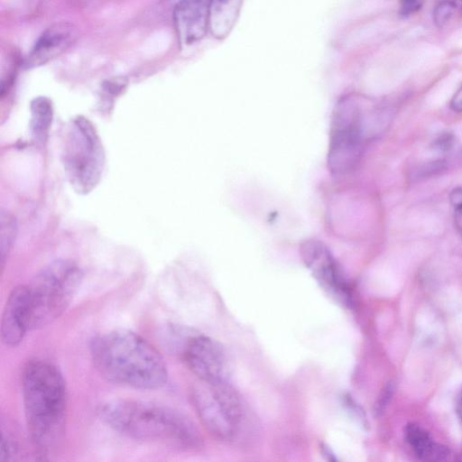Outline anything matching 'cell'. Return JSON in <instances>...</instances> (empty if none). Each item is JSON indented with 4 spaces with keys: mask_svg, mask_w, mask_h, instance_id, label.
<instances>
[{
    "mask_svg": "<svg viewBox=\"0 0 462 462\" xmlns=\"http://www.w3.org/2000/svg\"><path fill=\"white\" fill-rule=\"evenodd\" d=\"M90 355L98 373L115 383L154 390L167 382L163 357L134 331L121 328L98 335L91 342Z\"/></svg>",
    "mask_w": 462,
    "mask_h": 462,
    "instance_id": "obj_1",
    "label": "cell"
},
{
    "mask_svg": "<svg viewBox=\"0 0 462 462\" xmlns=\"http://www.w3.org/2000/svg\"><path fill=\"white\" fill-rule=\"evenodd\" d=\"M97 412L106 425L131 439L186 448L201 441L197 426L187 415L162 404L114 399L102 403Z\"/></svg>",
    "mask_w": 462,
    "mask_h": 462,
    "instance_id": "obj_2",
    "label": "cell"
},
{
    "mask_svg": "<svg viewBox=\"0 0 462 462\" xmlns=\"http://www.w3.org/2000/svg\"><path fill=\"white\" fill-rule=\"evenodd\" d=\"M22 388L32 441L42 449L55 446L63 435L67 413V389L62 374L48 362L32 361L23 369Z\"/></svg>",
    "mask_w": 462,
    "mask_h": 462,
    "instance_id": "obj_3",
    "label": "cell"
},
{
    "mask_svg": "<svg viewBox=\"0 0 462 462\" xmlns=\"http://www.w3.org/2000/svg\"><path fill=\"white\" fill-rule=\"evenodd\" d=\"M383 109L373 100L358 94L342 96L331 115L328 168L337 176L353 171L366 143L383 124Z\"/></svg>",
    "mask_w": 462,
    "mask_h": 462,
    "instance_id": "obj_4",
    "label": "cell"
},
{
    "mask_svg": "<svg viewBox=\"0 0 462 462\" xmlns=\"http://www.w3.org/2000/svg\"><path fill=\"white\" fill-rule=\"evenodd\" d=\"M81 270L69 261L45 267L29 286L30 329L53 322L68 309L82 281Z\"/></svg>",
    "mask_w": 462,
    "mask_h": 462,
    "instance_id": "obj_5",
    "label": "cell"
},
{
    "mask_svg": "<svg viewBox=\"0 0 462 462\" xmlns=\"http://www.w3.org/2000/svg\"><path fill=\"white\" fill-rule=\"evenodd\" d=\"M63 164L73 189L81 194L99 182L105 167V152L93 125L85 117L73 118L66 130Z\"/></svg>",
    "mask_w": 462,
    "mask_h": 462,
    "instance_id": "obj_6",
    "label": "cell"
},
{
    "mask_svg": "<svg viewBox=\"0 0 462 462\" xmlns=\"http://www.w3.org/2000/svg\"><path fill=\"white\" fill-rule=\"evenodd\" d=\"M173 344L187 366L204 383L228 381V364L224 347L217 340L180 328Z\"/></svg>",
    "mask_w": 462,
    "mask_h": 462,
    "instance_id": "obj_7",
    "label": "cell"
},
{
    "mask_svg": "<svg viewBox=\"0 0 462 462\" xmlns=\"http://www.w3.org/2000/svg\"><path fill=\"white\" fill-rule=\"evenodd\" d=\"M300 254L304 264L323 290L342 305L351 307V289L341 266L328 247L318 239H307L301 243Z\"/></svg>",
    "mask_w": 462,
    "mask_h": 462,
    "instance_id": "obj_8",
    "label": "cell"
},
{
    "mask_svg": "<svg viewBox=\"0 0 462 462\" xmlns=\"http://www.w3.org/2000/svg\"><path fill=\"white\" fill-rule=\"evenodd\" d=\"M30 291L28 285L15 287L8 296L1 322L2 341L18 346L30 329Z\"/></svg>",
    "mask_w": 462,
    "mask_h": 462,
    "instance_id": "obj_9",
    "label": "cell"
},
{
    "mask_svg": "<svg viewBox=\"0 0 462 462\" xmlns=\"http://www.w3.org/2000/svg\"><path fill=\"white\" fill-rule=\"evenodd\" d=\"M191 399L201 423L210 434L221 440H231L236 437V430L209 384L196 385Z\"/></svg>",
    "mask_w": 462,
    "mask_h": 462,
    "instance_id": "obj_10",
    "label": "cell"
},
{
    "mask_svg": "<svg viewBox=\"0 0 462 462\" xmlns=\"http://www.w3.org/2000/svg\"><path fill=\"white\" fill-rule=\"evenodd\" d=\"M211 0H180L173 19L180 42L192 44L201 40L209 27Z\"/></svg>",
    "mask_w": 462,
    "mask_h": 462,
    "instance_id": "obj_11",
    "label": "cell"
},
{
    "mask_svg": "<svg viewBox=\"0 0 462 462\" xmlns=\"http://www.w3.org/2000/svg\"><path fill=\"white\" fill-rule=\"evenodd\" d=\"M75 29L69 23H59L47 29L35 43L26 61L28 67H35L63 52L74 41Z\"/></svg>",
    "mask_w": 462,
    "mask_h": 462,
    "instance_id": "obj_12",
    "label": "cell"
},
{
    "mask_svg": "<svg viewBox=\"0 0 462 462\" xmlns=\"http://www.w3.org/2000/svg\"><path fill=\"white\" fill-rule=\"evenodd\" d=\"M241 5L242 0H211L208 30L216 38L223 39L230 33Z\"/></svg>",
    "mask_w": 462,
    "mask_h": 462,
    "instance_id": "obj_13",
    "label": "cell"
},
{
    "mask_svg": "<svg viewBox=\"0 0 462 462\" xmlns=\"http://www.w3.org/2000/svg\"><path fill=\"white\" fill-rule=\"evenodd\" d=\"M404 435L410 447L420 459L441 460L448 454L446 447L435 442L430 434L417 423L407 424Z\"/></svg>",
    "mask_w": 462,
    "mask_h": 462,
    "instance_id": "obj_14",
    "label": "cell"
},
{
    "mask_svg": "<svg viewBox=\"0 0 462 462\" xmlns=\"http://www.w3.org/2000/svg\"><path fill=\"white\" fill-rule=\"evenodd\" d=\"M209 385L237 433L245 420L246 411L239 393L228 381Z\"/></svg>",
    "mask_w": 462,
    "mask_h": 462,
    "instance_id": "obj_15",
    "label": "cell"
},
{
    "mask_svg": "<svg viewBox=\"0 0 462 462\" xmlns=\"http://www.w3.org/2000/svg\"><path fill=\"white\" fill-rule=\"evenodd\" d=\"M31 129L36 139L42 141L51 124L52 106L45 97H38L31 104Z\"/></svg>",
    "mask_w": 462,
    "mask_h": 462,
    "instance_id": "obj_16",
    "label": "cell"
},
{
    "mask_svg": "<svg viewBox=\"0 0 462 462\" xmlns=\"http://www.w3.org/2000/svg\"><path fill=\"white\" fill-rule=\"evenodd\" d=\"M462 17V0H439L433 10V20L439 27H444Z\"/></svg>",
    "mask_w": 462,
    "mask_h": 462,
    "instance_id": "obj_17",
    "label": "cell"
},
{
    "mask_svg": "<svg viewBox=\"0 0 462 462\" xmlns=\"http://www.w3.org/2000/svg\"><path fill=\"white\" fill-rule=\"evenodd\" d=\"M16 235V223L14 217L7 212H1L0 216V254L4 263L8 254Z\"/></svg>",
    "mask_w": 462,
    "mask_h": 462,
    "instance_id": "obj_18",
    "label": "cell"
},
{
    "mask_svg": "<svg viewBox=\"0 0 462 462\" xmlns=\"http://www.w3.org/2000/svg\"><path fill=\"white\" fill-rule=\"evenodd\" d=\"M453 219L457 232L462 236V187L453 189L449 194Z\"/></svg>",
    "mask_w": 462,
    "mask_h": 462,
    "instance_id": "obj_19",
    "label": "cell"
},
{
    "mask_svg": "<svg viewBox=\"0 0 462 462\" xmlns=\"http://www.w3.org/2000/svg\"><path fill=\"white\" fill-rule=\"evenodd\" d=\"M393 387L390 383L383 388L374 406V412L376 416H380L384 411L393 395Z\"/></svg>",
    "mask_w": 462,
    "mask_h": 462,
    "instance_id": "obj_20",
    "label": "cell"
},
{
    "mask_svg": "<svg viewBox=\"0 0 462 462\" xmlns=\"http://www.w3.org/2000/svg\"><path fill=\"white\" fill-rule=\"evenodd\" d=\"M425 0H400L401 14L410 15L420 9Z\"/></svg>",
    "mask_w": 462,
    "mask_h": 462,
    "instance_id": "obj_21",
    "label": "cell"
},
{
    "mask_svg": "<svg viewBox=\"0 0 462 462\" xmlns=\"http://www.w3.org/2000/svg\"><path fill=\"white\" fill-rule=\"evenodd\" d=\"M450 107L457 112H462V86L457 90L450 100Z\"/></svg>",
    "mask_w": 462,
    "mask_h": 462,
    "instance_id": "obj_22",
    "label": "cell"
},
{
    "mask_svg": "<svg viewBox=\"0 0 462 462\" xmlns=\"http://www.w3.org/2000/svg\"><path fill=\"white\" fill-rule=\"evenodd\" d=\"M457 413H458L459 417L462 419V395L457 403Z\"/></svg>",
    "mask_w": 462,
    "mask_h": 462,
    "instance_id": "obj_23",
    "label": "cell"
}]
</instances>
